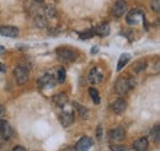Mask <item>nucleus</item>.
<instances>
[{"label":"nucleus","mask_w":160,"mask_h":151,"mask_svg":"<svg viewBox=\"0 0 160 151\" xmlns=\"http://www.w3.org/2000/svg\"><path fill=\"white\" fill-rule=\"evenodd\" d=\"M136 86V81L131 77H120L116 82V92L120 96L128 94Z\"/></svg>","instance_id":"1"},{"label":"nucleus","mask_w":160,"mask_h":151,"mask_svg":"<svg viewBox=\"0 0 160 151\" xmlns=\"http://www.w3.org/2000/svg\"><path fill=\"white\" fill-rule=\"evenodd\" d=\"M14 76H15V80L19 85L26 84L30 79V68L23 65V64H19L14 69Z\"/></svg>","instance_id":"2"},{"label":"nucleus","mask_w":160,"mask_h":151,"mask_svg":"<svg viewBox=\"0 0 160 151\" xmlns=\"http://www.w3.org/2000/svg\"><path fill=\"white\" fill-rule=\"evenodd\" d=\"M57 53V57L62 61H74L77 59V53L69 48H64V47H60L56 51Z\"/></svg>","instance_id":"3"},{"label":"nucleus","mask_w":160,"mask_h":151,"mask_svg":"<svg viewBox=\"0 0 160 151\" xmlns=\"http://www.w3.org/2000/svg\"><path fill=\"white\" fill-rule=\"evenodd\" d=\"M139 19H145V15L138 10V9H132L131 11L127 12V16H126V21L128 25H137Z\"/></svg>","instance_id":"4"},{"label":"nucleus","mask_w":160,"mask_h":151,"mask_svg":"<svg viewBox=\"0 0 160 151\" xmlns=\"http://www.w3.org/2000/svg\"><path fill=\"white\" fill-rule=\"evenodd\" d=\"M0 35L4 36V37H10V38H15L19 36V28L18 27H14V26H0Z\"/></svg>","instance_id":"5"},{"label":"nucleus","mask_w":160,"mask_h":151,"mask_svg":"<svg viewBox=\"0 0 160 151\" xmlns=\"http://www.w3.org/2000/svg\"><path fill=\"white\" fill-rule=\"evenodd\" d=\"M38 85L41 89H52L56 86V80L51 74H46L38 80Z\"/></svg>","instance_id":"6"},{"label":"nucleus","mask_w":160,"mask_h":151,"mask_svg":"<svg viewBox=\"0 0 160 151\" xmlns=\"http://www.w3.org/2000/svg\"><path fill=\"white\" fill-rule=\"evenodd\" d=\"M92 144H94V141L90 138L82 136L75 145V151H89L91 149Z\"/></svg>","instance_id":"7"},{"label":"nucleus","mask_w":160,"mask_h":151,"mask_svg":"<svg viewBox=\"0 0 160 151\" xmlns=\"http://www.w3.org/2000/svg\"><path fill=\"white\" fill-rule=\"evenodd\" d=\"M113 15L116 17H121L127 12V2L124 0H118L113 6Z\"/></svg>","instance_id":"8"},{"label":"nucleus","mask_w":160,"mask_h":151,"mask_svg":"<svg viewBox=\"0 0 160 151\" xmlns=\"http://www.w3.org/2000/svg\"><path fill=\"white\" fill-rule=\"evenodd\" d=\"M110 108L112 110V112H115L116 114H121L127 110V102H126L123 98H118L117 101H115V102L111 105Z\"/></svg>","instance_id":"9"},{"label":"nucleus","mask_w":160,"mask_h":151,"mask_svg":"<svg viewBox=\"0 0 160 151\" xmlns=\"http://www.w3.org/2000/svg\"><path fill=\"white\" fill-rule=\"evenodd\" d=\"M59 122L60 124L63 127H65V128L70 127L73 124V122H74V114L72 112H62L59 114Z\"/></svg>","instance_id":"10"},{"label":"nucleus","mask_w":160,"mask_h":151,"mask_svg":"<svg viewBox=\"0 0 160 151\" xmlns=\"http://www.w3.org/2000/svg\"><path fill=\"white\" fill-rule=\"evenodd\" d=\"M12 135V129L11 127L9 125V123L6 120H0V136L4 138V139H9L10 136Z\"/></svg>","instance_id":"11"},{"label":"nucleus","mask_w":160,"mask_h":151,"mask_svg":"<svg viewBox=\"0 0 160 151\" xmlns=\"http://www.w3.org/2000/svg\"><path fill=\"white\" fill-rule=\"evenodd\" d=\"M108 138L113 141H121L124 139V129L122 127H117L113 128L111 132L108 133Z\"/></svg>","instance_id":"12"},{"label":"nucleus","mask_w":160,"mask_h":151,"mask_svg":"<svg viewBox=\"0 0 160 151\" xmlns=\"http://www.w3.org/2000/svg\"><path fill=\"white\" fill-rule=\"evenodd\" d=\"M94 30V33L95 35H98V36H101V37H105V36H108L110 35V31H111V28H110V25L108 23H100V25H98L95 28H92Z\"/></svg>","instance_id":"13"},{"label":"nucleus","mask_w":160,"mask_h":151,"mask_svg":"<svg viewBox=\"0 0 160 151\" xmlns=\"http://www.w3.org/2000/svg\"><path fill=\"white\" fill-rule=\"evenodd\" d=\"M102 77H103L102 74L99 71V69H96V68H92L90 70V73H89V81L91 84H100L101 81H102Z\"/></svg>","instance_id":"14"},{"label":"nucleus","mask_w":160,"mask_h":151,"mask_svg":"<svg viewBox=\"0 0 160 151\" xmlns=\"http://www.w3.org/2000/svg\"><path fill=\"white\" fill-rule=\"evenodd\" d=\"M148 145H149V141L144 136V138H139L138 140H136L133 143V149L137 151H145L148 149Z\"/></svg>","instance_id":"15"},{"label":"nucleus","mask_w":160,"mask_h":151,"mask_svg":"<svg viewBox=\"0 0 160 151\" xmlns=\"http://www.w3.org/2000/svg\"><path fill=\"white\" fill-rule=\"evenodd\" d=\"M131 60V56L129 54H127V53H124V54H122L118 59V64H117V71H121L123 68H124V65L128 63Z\"/></svg>","instance_id":"16"},{"label":"nucleus","mask_w":160,"mask_h":151,"mask_svg":"<svg viewBox=\"0 0 160 151\" xmlns=\"http://www.w3.org/2000/svg\"><path fill=\"white\" fill-rule=\"evenodd\" d=\"M53 100H54V103H56L57 106H59V107H63V106L68 102V97H67V95H64V94L56 95V96L53 97Z\"/></svg>","instance_id":"17"},{"label":"nucleus","mask_w":160,"mask_h":151,"mask_svg":"<svg viewBox=\"0 0 160 151\" xmlns=\"http://www.w3.org/2000/svg\"><path fill=\"white\" fill-rule=\"evenodd\" d=\"M47 19L43 16V15H37L35 17V26L37 28H46L47 27Z\"/></svg>","instance_id":"18"},{"label":"nucleus","mask_w":160,"mask_h":151,"mask_svg":"<svg viewBox=\"0 0 160 151\" xmlns=\"http://www.w3.org/2000/svg\"><path fill=\"white\" fill-rule=\"evenodd\" d=\"M74 106H75V108H77V111H78V113L79 115L82 118V119H88L89 118V110L86 108V107H82V106H80L79 103H74Z\"/></svg>","instance_id":"19"},{"label":"nucleus","mask_w":160,"mask_h":151,"mask_svg":"<svg viewBox=\"0 0 160 151\" xmlns=\"http://www.w3.org/2000/svg\"><path fill=\"white\" fill-rule=\"evenodd\" d=\"M150 138H152L153 143H159L160 141V129L158 124L155 127H153V129L150 132Z\"/></svg>","instance_id":"20"},{"label":"nucleus","mask_w":160,"mask_h":151,"mask_svg":"<svg viewBox=\"0 0 160 151\" xmlns=\"http://www.w3.org/2000/svg\"><path fill=\"white\" fill-rule=\"evenodd\" d=\"M43 10H44L46 16H48V17H54L57 15V9L54 5H46Z\"/></svg>","instance_id":"21"},{"label":"nucleus","mask_w":160,"mask_h":151,"mask_svg":"<svg viewBox=\"0 0 160 151\" xmlns=\"http://www.w3.org/2000/svg\"><path fill=\"white\" fill-rule=\"evenodd\" d=\"M89 95H90V97H91V100L94 101L95 105L100 103V95H99V91L95 87H90L89 89Z\"/></svg>","instance_id":"22"},{"label":"nucleus","mask_w":160,"mask_h":151,"mask_svg":"<svg viewBox=\"0 0 160 151\" xmlns=\"http://www.w3.org/2000/svg\"><path fill=\"white\" fill-rule=\"evenodd\" d=\"M65 77H67V73H65V69L64 68H59L57 70V80L59 84L65 82Z\"/></svg>","instance_id":"23"},{"label":"nucleus","mask_w":160,"mask_h":151,"mask_svg":"<svg viewBox=\"0 0 160 151\" xmlns=\"http://www.w3.org/2000/svg\"><path fill=\"white\" fill-rule=\"evenodd\" d=\"M94 30H85V31H80L79 32V38L80 39H88V38H91L94 36Z\"/></svg>","instance_id":"24"},{"label":"nucleus","mask_w":160,"mask_h":151,"mask_svg":"<svg viewBox=\"0 0 160 151\" xmlns=\"http://www.w3.org/2000/svg\"><path fill=\"white\" fill-rule=\"evenodd\" d=\"M145 68H147V63H145V61L136 63V64L132 66V69H133V71H134V73H140V71L145 70Z\"/></svg>","instance_id":"25"},{"label":"nucleus","mask_w":160,"mask_h":151,"mask_svg":"<svg viewBox=\"0 0 160 151\" xmlns=\"http://www.w3.org/2000/svg\"><path fill=\"white\" fill-rule=\"evenodd\" d=\"M150 6H152V10H153L154 12L158 14V12L160 11V1L159 0H152Z\"/></svg>","instance_id":"26"},{"label":"nucleus","mask_w":160,"mask_h":151,"mask_svg":"<svg viewBox=\"0 0 160 151\" xmlns=\"http://www.w3.org/2000/svg\"><path fill=\"white\" fill-rule=\"evenodd\" d=\"M111 149H112V151H126L127 148L123 145H112Z\"/></svg>","instance_id":"27"},{"label":"nucleus","mask_w":160,"mask_h":151,"mask_svg":"<svg viewBox=\"0 0 160 151\" xmlns=\"http://www.w3.org/2000/svg\"><path fill=\"white\" fill-rule=\"evenodd\" d=\"M5 71H6V66L2 63H0V73H5Z\"/></svg>","instance_id":"28"},{"label":"nucleus","mask_w":160,"mask_h":151,"mask_svg":"<svg viewBox=\"0 0 160 151\" xmlns=\"http://www.w3.org/2000/svg\"><path fill=\"white\" fill-rule=\"evenodd\" d=\"M4 114H5V111H4V107H2V106H0V120L2 119Z\"/></svg>","instance_id":"29"},{"label":"nucleus","mask_w":160,"mask_h":151,"mask_svg":"<svg viewBox=\"0 0 160 151\" xmlns=\"http://www.w3.org/2000/svg\"><path fill=\"white\" fill-rule=\"evenodd\" d=\"M101 134H102V128H101V125H99V128H98V139H101Z\"/></svg>","instance_id":"30"},{"label":"nucleus","mask_w":160,"mask_h":151,"mask_svg":"<svg viewBox=\"0 0 160 151\" xmlns=\"http://www.w3.org/2000/svg\"><path fill=\"white\" fill-rule=\"evenodd\" d=\"M12 151H26V149H25V148H22V146H15Z\"/></svg>","instance_id":"31"},{"label":"nucleus","mask_w":160,"mask_h":151,"mask_svg":"<svg viewBox=\"0 0 160 151\" xmlns=\"http://www.w3.org/2000/svg\"><path fill=\"white\" fill-rule=\"evenodd\" d=\"M99 52V48L98 47H92V49H91V54H95V53H98Z\"/></svg>","instance_id":"32"},{"label":"nucleus","mask_w":160,"mask_h":151,"mask_svg":"<svg viewBox=\"0 0 160 151\" xmlns=\"http://www.w3.org/2000/svg\"><path fill=\"white\" fill-rule=\"evenodd\" d=\"M35 2H40L41 4V2H43V0H35Z\"/></svg>","instance_id":"33"},{"label":"nucleus","mask_w":160,"mask_h":151,"mask_svg":"<svg viewBox=\"0 0 160 151\" xmlns=\"http://www.w3.org/2000/svg\"><path fill=\"white\" fill-rule=\"evenodd\" d=\"M2 51H4V48H2V47H0V52H2Z\"/></svg>","instance_id":"34"}]
</instances>
